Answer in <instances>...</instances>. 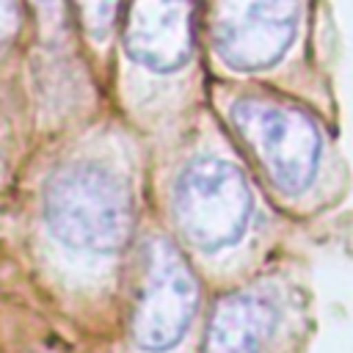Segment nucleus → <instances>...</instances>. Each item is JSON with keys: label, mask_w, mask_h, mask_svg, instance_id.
I'll use <instances>...</instances> for the list:
<instances>
[{"label": "nucleus", "mask_w": 353, "mask_h": 353, "mask_svg": "<svg viewBox=\"0 0 353 353\" xmlns=\"http://www.w3.org/2000/svg\"><path fill=\"white\" fill-rule=\"evenodd\" d=\"M44 218L61 243L108 254L121 248L132 232L130 190L108 168L74 163L47 182Z\"/></svg>", "instance_id": "nucleus-1"}, {"label": "nucleus", "mask_w": 353, "mask_h": 353, "mask_svg": "<svg viewBox=\"0 0 353 353\" xmlns=\"http://www.w3.org/2000/svg\"><path fill=\"white\" fill-rule=\"evenodd\" d=\"M229 119L279 190L301 193L312 185L323 143L317 124L303 110L273 99L243 97L232 102Z\"/></svg>", "instance_id": "nucleus-2"}, {"label": "nucleus", "mask_w": 353, "mask_h": 353, "mask_svg": "<svg viewBox=\"0 0 353 353\" xmlns=\"http://www.w3.org/2000/svg\"><path fill=\"white\" fill-rule=\"evenodd\" d=\"M251 188L237 165L221 157L188 163L174 188V215L185 240L218 251L237 243L251 218Z\"/></svg>", "instance_id": "nucleus-3"}, {"label": "nucleus", "mask_w": 353, "mask_h": 353, "mask_svg": "<svg viewBox=\"0 0 353 353\" xmlns=\"http://www.w3.org/2000/svg\"><path fill=\"white\" fill-rule=\"evenodd\" d=\"M199 303V284L182 254L168 240H149L141 256V281L130 331L138 347L160 353L188 331Z\"/></svg>", "instance_id": "nucleus-4"}, {"label": "nucleus", "mask_w": 353, "mask_h": 353, "mask_svg": "<svg viewBox=\"0 0 353 353\" xmlns=\"http://www.w3.org/2000/svg\"><path fill=\"white\" fill-rule=\"evenodd\" d=\"M301 0H215L212 44L240 72L279 63L295 41Z\"/></svg>", "instance_id": "nucleus-5"}, {"label": "nucleus", "mask_w": 353, "mask_h": 353, "mask_svg": "<svg viewBox=\"0 0 353 353\" xmlns=\"http://www.w3.org/2000/svg\"><path fill=\"white\" fill-rule=\"evenodd\" d=\"M196 0H130L124 19L127 55L152 69L174 72L193 52Z\"/></svg>", "instance_id": "nucleus-6"}, {"label": "nucleus", "mask_w": 353, "mask_h": 353, "mask_svg": "<svg viewBox=\"0 0 353 353\" xmlns=\"http://www.w3.org/2000/svg\"><path fill=\"white\" fill-rule=\"evenodd\" d=\"M279 312L259 290L232 292L218 301L207 325V353H262Z\"/></svg>", "instance_id": "nucleus-7"}, {"label": "nucleus", "mask_w": 353, "mask_h": 353, "mask_svg": "<svg viewBox=\"0 0 353 353\" xmlns=\"http://www.w3.org/2000/svg\"><path fill=\"white\" fill-rule=\"evenodd\" d=\"M72 3L77 8L83 30L94 39H102L113 28L119 17V6H121V0H72Z\"/></svg>", "instance_id": "nucleus-8"}, {"label": "nucleus", "mask_w": 353, "mask_h": 353, "mask_svg": "<svg viewBox=\"0 0 353 353\" xmlns=\"http://www.w3.org/2000/svg\"><path fill=\"white\" fill-rule=\"evenodd\" d=\"M19 30V6L17 0H0V50L11 44Z\"/></svg>", "instance_id": "nucleus-9"}, {"label": "nucleus", "mask_w": 353, "mask_h": 353, "mask_svg": "<svg viewBox=\"0 0 353 353\" xmlns=\"http://www.w3.org/2000/svg\"><path fill=\"white\" fill-rule=\"evenodd\" d=\"M44 22H61V0H30Z\"/></svg>", "instance_id": "nucleus-10"}]
</instances>
